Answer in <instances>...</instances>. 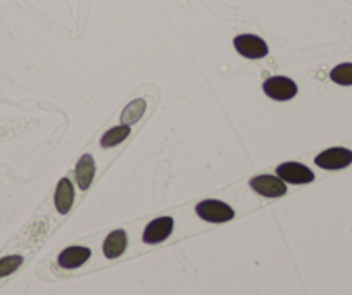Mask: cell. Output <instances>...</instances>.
Returning a JSON list of instances; mask_svg holds the SVG:
<instances>
[{"label": "cell", "mask_w": 352, "mask_h": 295, "mask_svg": "<svg viewBox=\"0 0 352 295\" xmlns=\"http://www.w3.org/2000/svg\"><path fill=\"white\" fill-rule=\"evenodd\" d=\"M233 47H235V50L240 56L250 61L263 59L270 52L268 43L264 42L263 39H259L257 35H250V33H243V35L235 36L233 39Z\"/></svg>", "instance_id": "obj_1"}, {"label": "cell", "mask_w": 352, "mask_h": 295, "mask_svg": "<svg viewBox=\"0 0 352 295\" xmlns=\"http://www.w3.org/2000/svg\"><path fill=\"white\" fill-rule=\"evenodd\" d=\"M263 90L276 102H287V100H292L296 97L299 88H297L296 81L290 80V78L272 76L263 83Z\"/></svg>", "instance_id": "obj_2"}, {"label": "cell", "mask_w": 352, "mask_h": 295, "mask_svg": "<svg viewBox=\"0 0 352 295\" xmlns=\"http://www.w3.org/2000/svg\"><path fill=\"white\" fill-rule=\"evenodd\" d=\"M195 212H197L199 218L208 223H226L232 221L233 216H235V211L228 204L221 201H214V199L199 202Z\"/></svg>", "instance_id": "obj_3"}, {"label": "cell", "mask_w": 352, "mask_h": 295, "mask_svg": "<svg viewBox=\"0 0 352 295\" xmlns=\"http://www.w3.org/2000/svg\"><path fill=\"white\" fill-rule=\"evenodd\" d=\"M316 166L321 169H328V171H337V169H344L352 164V151L345 147H331L323 151L321 154L316 155L314 159Z\"/></svg>", "instance_id": "obj_4"}, {"label": "cell", "mask_w": 352, "mask_h": 295, "mask_svg": "<svg viewBox=\"0 0 352 295\" xmlns=\"http://www.w3.org/2000/svg\"><path fill=\"white\" fill-rule=\"evenodd\" d=\"M250 188L268 199H278L287 193V183L273 175H259L250 179Z\"/></svg>", "instance_id": "obj_5"}, {"label": "cell", "mask_w": 352, "mask_h": 295, "mask_svg": "<svg viewBox=\"0 0 352 295\" xmlns=\"http://www.w3.org/2000/svg\"><path fill=\"white\" fill-rule=\"evenodd\" d=\"M276 176L292 185H307L314 179V173L300 162H283L276 168Z\"/></svg>", "instance_id": "obj_6"}, {"label": "cell", "mask_w": 352, "mask_h": 295, "mask_svg": "<svg viewBox=\"0 0 352 295\" xmlns=\"http://www.w3.org/2000/svg\"><path fill=\"white\" fill-rule=\"evenodd\" d=\"M173 226H175V221H173L171 216H162V218L152 219L144 230V242L151 243V245L164 242L171 235Z\"/></svg>", "instance_id": "obj_7"}, {"label": "cell", "mask_w": 352, "mask_h": 295, "mask_svg": "<svg viewBox=\"0 0 352 295\" xmlns=\"http://www.w3.org/2000/svg\"><path fill=\"white\" fill-rule=\"evenodd\" d=\"M92 256V250L88 249V247H81V245H73L64 249L63 252L59 254L57 257V263H59L60 267L64 270H76V267L83 266L88 259Z\"/></svg>", "instance_id": "obj_8"}, {"label": "cell", "mask_w": 352, "mask_h": 295, "mask_svg": "<svg viewBox=\"0 0 352 295\" xmlns=\"http://www.w3.org/2000/svg\"><path fill=\"white\" fill-rule=\"evenodd\" d=\"M54 204L59 215H67L74 204V186L67 178H60L57 183L56 195H54Z\"/></svg>", "instance_id": "obj_9"}, {"label": "cell", "mask_w": 352, "mask_h": 295, "mask_svg": "<svg viewBox=\"0 0 352 295\" xmlns=\"http://www.w3.org/2000/svg\"><path fill=\"white\" fill-rule=\"evenodd\" d=\"M128 245V237L124 230H114L107 235V239L104 240L102 252L107 259H118L121 254L126 250Z\"/></svg>", "instance_id": "obj_10"}, {"label": "cell", "mask_w": 352, "mask_h": 295, "mask_svg": "<svg viewBox=\"0 0 352 295\" xmlns=\"http://www.w3.org/2000/svg\"><path fill=\"white\" fill-rule=\"evenodd\" d=\"M74 175H76V183L80 190L90 188L94 176H96V161H94L92 155H81L76 164V169H74Z\"/></svg>", "instance_id": "obj_11"}, {"label": "cell", "mask_w": 352, "mask_h": 295, "mask_svg": "<svg viewBox=\"0 0 352 295\" xmlns=\"http://www.w3.org/2000/svg\"><path fill=\"white\" fill-rule=\"evenodd\" d=\"M145 107H147V102L144 98H137V100H131L126 107L121 113V124H126V127H131V124L138 123L140 118L144 116Z\"/></svg>", "instance_id": "obj_12"}, {"label": "cell", "mask_w": 352, "mask_h": 295, "mask_svg": "<svg viewBox=\"0 0 352 295\" xmlns=\"http://www.w3.org/2000/svg\"><path fill=\"white\" fill-rule=\"evenodd\" d=\"M131 133V128L126 127V124H120V127H114L111 130H107L106 133L102 135L100 138V147L109 149V147H116L120 145L121 142L126 140Z\"/></svg>", "instance_id": "obj_13"}, {"label": "cell", "mask_w": 352, "mask_h": 295, "mask_svg": "<svg viewBox=\"0 0 352 295\" xmlns=\"http://www.w3.org/2000/svg\"><path fill=\"white\" fill-rule=\"evenodd\" d=\"M330 80L340 87H352V63H342L330 71Z\"/></svg>", "instance_id": "obj_14"}, {"label": "cell", "mask_w": 352, "mask_h": 295, "mask_svg": "<svg viewBox=\"0 0 352 295\" xmlns=\"http://www.w3.org/2000/svg\"><path fill=\"white\" fill-rule=\"evenodd\" d=\"M21 264H23V256H19V254L0 257V278H6L9 276V274L14 273V271H18Z\"/></svg>", "instance_id": "obj_15"}]
</instances>
